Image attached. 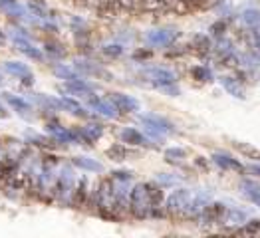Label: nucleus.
Instances as JSON below:
<instances>
[{"instance_id":"obj_34","label":"nucleus","mask_w":260,"mask_h":238,"mask_svg":"<svg viewBox=\"0 0 260 238\" xmlns=\"http://www.w3.org/2000/svg\"><path fill=\"white\" fill-rule=\"evenodd\" d=\"M46 52L50 54V56H54V58H62L66 56V50L62 46H58V44H46Z\"/></svg>"},{"instance_id":"obj_33","label":"nucleus","mask_w":260,"mask_h":238,"mask_svg":"<svg viewBox=\"0 0 260 238\" xmlns=\"http://www.w3.org/2000/svg\"><path fill=\"white\" fill-rule=\"evenodd\" d=\"M56 74H58L62 80H74V78H80L76 70H72V67H66V65H60V67H56Z\"/></svg>"},{"instance_id":"obj_1","label":"nucleus","mask_w":260,"mask_h":238,"mask_svg":"<svg viewBox=\"0 0 260 238\" xmlns=\"http://www.w3.org/2000/svg\"><path fill=\"white\" fill-rule=\"evenodd\" d=\"M161 207L153 205V198L149 195L147 183L135 185L129 193V211L133 213V217L137 218H149V217H161L163 213L159 211Z\"/></svg>"},{"instance_id":"obj_41","label":"nucleus","mask_w":260,"mask_h":238,"mask_svg":"<svg viewBox=\"0 0 260 238\" xmlns=\"http://www.w3.org/2000/svg\"><path fill=\"white\" fill-rule=\"evenodd\" d=\"M197 165H199V167H203V169H207V163H205V159H203V157H199V159H197Z\"/></svg>"},{"instance_id":"obj_40","label":"nucleus","mask_w":260,"mask_h":238,"mask_svg":"<svg viewBox=\"0 0 260 238\" xmlns=\"http://www.w3.org/2000/svg\"><path fill=\"white\" fill-rule=\"evenodd\" d=\"M151 52H135V58H147Z\"/></svg>"},{"instance_id":"obj_15","label":"nucleus","mask_w":260,"mask_h":238,"mask_svg":"<svg viewBox=\"0 0 260 238\" xmlns=\"http://www.w3.org/2000/svg\"><path fill=\"white\" fill-rule=\"evenodd\" d=\"M104 135V127L100 123H91V125H86L78 131V141H84V143H95L100 137Z\"/></svg>"},{"instance_id":"obj_6","label":"nucleus","mask_w":260,"mask_h":238,"mask_svg":"<svg viewBox=\"0 0 260 238\" xmlns=\"http://www.w3.org/2000/svg\"><path fill=\"white\" fill-rule=\"evenodd\" d=\"M109 101L117 108L119 113H133V111L139 109V101L131 95H125V93H111Z\"/></svg>"},{"instance_id":"obj_11","label":"nucleus","mask_w":260,"mask_h":238,"mask_svg":"<svg viewBox=\"0 0 260 238\" xmlns=\"http://www.w3.org/2000/svg\"><path fill=\"white\" fill-rule=\"evenodd\" d=\"M246 220H248V218H246V215H244L242 211H239V209H226L222 218H220V224L229 226L231 230H237V228H240Z\"/></svg>"},{"instance_id":"obj_32","label":"nucleus","mask_w":260,"mask_h":238,"mask_svg":"<svg viewBox=\"0 0 260 238\" xmlns=\"http://www.w3.org/2000/svg\"><path fill=\"white\" fill-rule=\"evenodd\" d=\"M76 70L78 72H84V74H93V76H98V74H104L98 65H93V64H87V62H78L76 64Z\"/></svg>"},{"instance_id":"obj_24","label":"nucleus","mask_w":260,"mask_h":238,"mask_svg":"<svg viewBox=\"0 0 260 238\" xmlns=\"http://www.w3.org/2000/svg\"><path fill=\"white\" fill-rule=\"evenodd\" d=\"M233 145H235V147H237L244 157L260 161V149H256L254 145H250V143H242V141H233Z\"/></svg>"},{"instance_id":"obj_3","label":"nucleus","mask_w":260,"mask_h":238,"mask_svg":"<svg viewBox=\"0 0 260 238\" xmlns=\"http://www.w3.org/2000/svg\"><path fill=\"white\" fill-rule=\"evenodd\" d=\"M191 198H193V191L189 189H179L169 195L167 202H165V209L169 215L179 218H189V211H191Z\"/></svg>"},{"instance_id":"obj_4","label":"nucleus","mask_w":260,"mask_h":238,"mask_svg":"<svg viewBox=\"0 0 260 238\" xmlns=\"http://www.w3.org/2000/svg\"><path fill=\"white\" fill-rule=\"evenodd\" d=\"M143 74L149 78V82H151L155 87L177 84V76H175L171 70H165V67H147Z\"/></svg>"},{"instance_id":"obj_31","label":"nucleus","mask_w":260,"mask_h":238,"mask_svg":"<svg viewBox=\"0 0 260 238\" xmlns=\"http://www.w3.org/2000/svg\"><path fill=\"white\" fill-rule=\"evenodd\" d=\"M104 54L108 58H119L123 54V46L121 44H108V46H104Z\"/></svg>"},{"instance_id":"obj_12","label":"nucleus","mask_w":260,"mask_h":238,"mask_svg":"<svg viewBox=\"0 0 260 238\" xmlns=\"http://www.w3.org/2000/svg\"><path fill=\"white\" fill-rule=\"evenodd\" d=\"M89 99V106L95 109L98 113H102L104 117H108V119H115L117 115H119V111L117 108L111 104V101H106V99H100V97H93V95H89L87 97Z\"/></svg>"},{"instance_id":"obj_8","label":"nucleus","mask_w":260,"mask_h":238,"mask_svg":"<svg viewBox=\"0 0 260 238\" xmlns=\"http://www.w3.org/2000/svg\"><path fill=\"white\" fill-rule=\"evenodd\" d=\"M4 70H6L8 74L16 76L24 86H32V84H34V76H32V72H30L28 65L20 64V62H6V64H4Z\"/></svg>"},{"instance_id":"obj_21","label":"nucleus","mask_w":260,"mask_h":238,"mask_svg":"<svg viewBox=\"0 0 260 238\" xmlns=\"http://www.w3.org/2000/svg\"><path fill=\"white\" fill-rule=\"evenodd\" d=\"M191 48H195V52L199 56H207V54L213 50V44H211V38H209V36L197 34L195 38H193V46H191Z\"/></svg>"},{"instance_id":"obj_17","label":"nucleus","mask_w":260,"mask_h":238,"mask_svg":"<svg viewBox=\"0 0 260 238\" xmlns=\"http://www.w3.org/2000/svg\"><path fill=\"white\" fill-rule=\"evenodd\" d=\"M86 200H87V181L86 179H80V181H76V187H74L72 205L74 207H82V205H86Z\"/></svg>"},{"instance_id":"obj_13","label":"nucleus","mask_w":260,"mask_h":238,"mask_svg":"<svg viewBox=\"0 0 260 238\" xmlns=\"http://www.w3.org/2000/svg\"><path fill=\"white\" fill-rule=\"evenodd\" d=\"M240 193L246 196L252 205H256L260 209V185L256 181H250V179H242L239 185Z\"/></svg>"},{"instance_id":"obj_18","label":"nucleus","mask_w":260,"mask_h":238,"mask_svg":"<svg viewBox=\"0 0 260 238\" xmlns=\"http://www.w3.org/2000/svg\"><path fill=\"white\" fill-rule=\"evenodd\" d=\"M121 141L123 143H129V145H147V139L143 133H139L133 127H125L121 131Z\"/></svg>"},{"instance_id":"obj_23","label":"nucleus","mask_w":260,"mask_h":238,"mask_svg":"<svg viewBox=\"0 0 260 238\" xmlns=\"http://www.w3.org/2000/svg\"><path fill=\"white\" fill-rule=\"evenodd\" d=\"M60 106L62 108H66L68 111H72L74 115H78V117H86V109L82 108V104H78L76 99H72V97H62L60 99Z\"/></svg>"},{"instance_id":"obj_20","label":"nucleus","mask_w":260,"mask_h":238,"mask_svg":"<svg viewBox=\"0 0 260 238\" xmlns=\"http://www.w3.org/2000/svg\"><path fill=\"white\" fill-rule=\"evenodd\" d=\"M74 165L80 167V169H84V171H91V173H102L104 171L102 163H98L95 159H89V157H76L74 159Z\"/></svg>"},{"instance_id":"obj_16","label":"nucleus","mask_w":260,"mask_h":238,"mask_svg":"<svg viewBox=\"0 0 260 238\" xmlns=\"http://www.w3.org/2000/svg\"><path fill=\"white\" fill-rule=\"evenodd\" d=\"M220 86L224 87L233 97H237V99H244V97H246V95H244V87L240 86V82L237 78L222 76V78H220Z\"/></svg>"},{"instance_id":"obj_30","label":"nucleus","mask_w":260,"mask_h":238,"mask_svg":"<svg viewBox=\"0 0 260 238\" xmlns=\"http://www.w3.org/2000/svg\"><path fill=\"white\" fill-rule=\"evenodd\" d=\"M165 157H167V161L177 163V161H183L187 157V151L185 149H179V147H171V149L165 151Z\"/></svg>"},{"instance_id":"obj_19","label":"nucleus","mask_w":260,"mask_h":238,"mask_svg":"<svg viewBox=\"0 0 260 238\" xmlns=\"http://www.w3.org/2000/svg\"><path fill=\"white\" fill-rule=\"evenodd\" d=\"M48 131H50L58 141H62V143H74V141H78V133L68 131V129H64V127H60V125H48Z\"/></svg>"},{"instance_id":"obj_22","label":"nucleus","mask_w":260,"mask_h":238,"mask_svg":"<svg viewBox=\"0 0 260 238\" xmlns=\"http://www.w3.org/2000/svg\"><path fill=\"white\" fill-rule=\"evenodd\" d=\"M16 46L20 48V52H24L26 56H30V58H34V60H42L40 50H38V48H34V46L28 42L24 36H16Z\"/></svg>"},{"instance_id":"obj_39","label":"nucleus","mask_w":260,"mask_h":238,"mask_svg":"<svg viewBox=\"0 0 260 238\" xmlns=\"http://www.w3.org/2000/svg\"><path fill=\"white\" fill-rule=\"evenodd\" d=\"M248 171H250L252 175H256V177H260V165H250Z\"/></svg>"},{"instance_id":"obj_26","label":"nucleus","mask_w":260,"mask_h":238,"mask_svg":"<svg viewBox=\"0 0 260 238\" xmlns=\"http://www.w3.org/2000/svg\"><path fill=\"white\" fill-rule=\"evenodd\" d=\"M242 22L252 30V28H258L260 26V10L256 8H248L242 12Z\"/></svg>"},{"instance_id":"obj_7","label":"nucleus","mask_w":260,"mask_h":238,"mask_svg":"<svg viewBox=\"0 0 260 238\" xmlns=\"http://www.w3.org/2000/svg\"><path fill=\"white\" fill-rule=\"evenodd\" d=\"M179 38V32L177 30H151L147 34V42L153 44V46H171Z\"/></svg>"},{"instance_id":"obj_38","label":"nucleus","mask_w":260,"mask_h":238,"mask_svg":"<svg viewBox=\"0 0 260 238\" xmlns=\"http://www.w3.org/2000/svg\"><path fill=\"white\" fill-rule=\"evenodd\" d=\"M157 181H159L161 185H175V183H177V179H175V177H165V175H159V177H157Z\"/></svg>"},{"instance_id":"obj_25","label":"nucleus","mask_w":260,"mask_h":238,"mask_svg":"<svg viewBox=\"0 0 260 238\" xmlns=\"http://www.w3.org/2000/svg\"><path fill=\"white\" fill-rule=\"evenodd\" d=\"M6 101L12 106V108L16 109V111H20V113H30L32 108H30V104L26 101V99H22V97H16V95H12V93H6Z\"/></svg>"},{"instance_id":"obj_42","label":"nucleus","mask_w":260,"mask_h":238,"mask_svg":"<svg viewBox=\"0 0 260 238\" xmlns=\"http://www.w3.org/2000/svg\"><path fill=\"white\" fill-rule=\"evenodd\" d=\"M0 115H6V111H4V108L0 106Z\"/></svg>"},{"instance_id":"obj_9","label":"nucleus","mask_w":260,"mask_h":238,"mask_svg":"<svg viewBox=\"0 0 260 238\" xmlns=\"http://www.w3.org/2000/svg\"><path fill=\"white\" fill-rule=\"evenodd\" d=\"M213 163L220 167V169H224V171H235V173H242L244 171V165L237 161V159H233L229 153H215L213 157Z\"/></svg>"},{"instance_id":"obj_37","label":"nucleus","mask_w":260,"mask_h":238,"mask_svg":"<svg viewBox=\"0 0 260 238\" xmlns=\"http://www.w3.org/2000/svg\"><path fill=\"white\" fill-rule=\"evenodd\" d=\"M161 91H165V93H169V95H179V87L175 86V84H169V86H163L159 87Z\"/></svg>"},{"instance_id":"obj_10","label":"nucleus","mask_w":260,"mask_h":238,"mask_svg":"<svg viewBox=\"0 0 260 238\" xmlns=\"http://www.w3.org/2000/svg\"><path fill=\"white\" fill-rule=\"evenodd\" d=\"M143 123H145V127L151 131H157V133H171L173 131V125L167 121V119H163V117H159V115H141L139 117Z\"/></svg>"},{"instance_id":"obj_29","label":"nucleus","mask_w":260,"mask_h":238,"mask_svg":"<svg viewBox=\"0 0 260 238\" xmlns=\"http://www.w3.org/2000/svg\"><path fill=\"white\" fill-rule=\"evenodd\" d=\"M108 157L111 161H125L127 151H125V147H121V145H113V147L108 149Z\"/></svg>"},{"instance_id":"obj_35","label":"nucleus","mask_w":260,"mask_h":238,"mask_svg":"<svg viewBox=\"0 0 260 238\" xmlns=\"http://www.w3.org/2000/svg\"><path fill=\"white\" fill-rule=\"evenodd\" d=\"M211 32H213V36H217V38H222V34L226 32V22H224V20L215 22V24L211 26Z\"/></svg>"},{"instance_id":"obj_14","label":"nucleus","mask_w":260,"mask_h":238,"mask_svg":"<svg viewBox=\"0 0 260 238\" xmlns=\"http://www.w3.org/2000/svg\"><path fill=\"white\" fill-rule=\"evenodd\" d=\"M64 87L70 91V93H76V95H86V97H89V95L93 93V86H91V84H87L86 80H82V78L66 80Z\"/></svg>"},{"instance_id":"obj_5","label":"nucleus","mask_w":260,"mask_h":238,"mask_svg":"<svg viewBox=\"0 0 260 238\" xmlns=\"http://www.w3.org/2000/svg\"><path fill=\"white\" fill-rule=\"evenodd\" d=\"M224 211H226V207L222 202H211L209 200L205 205V209L199 213V222H203V224H217V222H220Z\"/></svg>"},{"instance_id":"obj_27","label":"nucleus","mask_w":260,"mask_h":238,"mask_svg":"<svg viewBox=\"0 0 260 238\" xmlns=\"http://www.w3.org/2000/svg\"><path fill=\"white\" fill-rule=\"evenodd\" d=\"M191 74H193L197 82H213V72L207 65H195L191 70Z\"/></svg>"},{"instance_id":"obj_28","label":"nucleus","mask_w":260,"mask_h":238,"mask_svg":"<svg viewBox=\"0 0 260 238\" xmlns=\"http://www.w3.org/2000/svg\"><path fill=\"white\" fill-rule=\"evenodd\" d=\"M235 232H239V234H248V236H254V234H260V220H246L244 224H242V228H237Z\"/></svg>"},{"instance_id":"obj_36","label":"nucleus","mask_w":260,"mask_h":238,"mask_svg":"<svg viewBox=\"0 0 260 238\" xmlns=\"http://www.w3.org/2000/svg\"><path fill=\"white\" fill-rule=\"evenodd\" d=\"M111 175H113V177H111L113 181H125V183H129L131 177H133L131 171H115V173H111Z\"/></svg>"},{"instance_id":"obj_2","label":"nucleus","mask_w":260,"mask_h":238,"mask_svg":"<svg viewBox=\"0 0 260 238\" xmlns=\"http://www.w3.org/2000/svg\"><path fill=\"white\" fill-rule=\"evenodd\" d=\"M95 205L98 211L104 218H117L119 217V207H117V196H115V185L113 179H104L95 191Z\"/></svg>"}]
</instances>
